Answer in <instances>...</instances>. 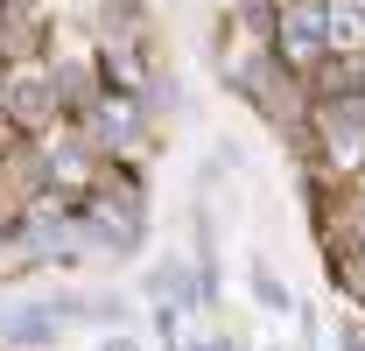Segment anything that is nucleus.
Returning <instances> with one entry per match:
<instances>
[{
	"instance_id": "nucleus-2",
	"label": "nucleus",
	"mask_w": 365,
	"mask_h": 351,
	"mask_svg": "<svg viewBox=\"0 0 365 351\" xmlns=\"http://www.w3.org/2000/svg\"><path fill=\"white\" fill-rule=\"evenodd\" d=\"M63 309H71V302H29V309H14V316H7L0 330H7L14 345H49V337H56V316H63Z\"/></svg>"
},
{
	"instance_id": "nucleus-4",
	"label": "nucleus",
	"mask_w": 365,
	"mask_h": 351,
	"mask_svg": "<svg viewBox=\"0 0 365 351\" xmlns=\"http://www.w3.org/2000/svg\"><path fill=\"white\" fill-rule=\"evenodd\" d=\"M344 351H365V337H359V330H344Z\"/></svg>"
},
{
	"instance_id": "nucleus-1",
	"label": "nucleus",
	"mask_w": 365,
	"mask_h": 351,
	"mask_svg": "<svg viewBox=\"0 0 365 351\" xmlns=\"http://www.w3.org/2000/svg\"><path fill=\"white\" fill-rule=\"evenodd\" d=\"M323 0H302V7H288V21H281V49L288 56H309V49H323Z\"/></svg>"
},
{
	"instance_id": "nucleus-5",
	"label": "nucleus",
	"mask_w": 365,
	"mask_h": 351,
	"mask_svg": "<svg viewBox=\"0 0 365 351\" xmlns=\"http://www.w3.org/2000/svg\"><path fill=\"white\" fill-rule=\"evenodd\" d=\"M106 351H134V345H127V337H113V345H106Z\"/></svg>"
},
{
	"instance_id": "nucleus-3",
	"label": "nucleus",
	"mask_w": 365,
	"mask_h": 351,
	"mask_svg": "<svg viewBox=\"0 0 365 351\" xmlns=\"http://www.w3.org/2000/svg\"><path fill=\"white\" fill-rule=\"evenodd\" d=\"M253 295H260V302H267V309H288V288H281L274 274H253Z\"/></svg>"
}]
</instances>
